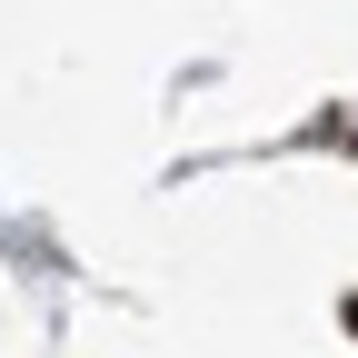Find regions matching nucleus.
I'll use <instances>...</instances> for the list:
<instances>
[{
  "label": "nucleus",
  "mask_w": 358,
  "mask_h": 358,
  "mask_svg": "<svg viewBox=\"0 0 358 358\" xmlns=\"http://www.w3.org/2000/svg\"><path fill=\"white\" fill-rule=\"evenodd\" d=\"M348 319H358V299H348Z\"/></svg>",
  "instance_id": "obj_1"
}]
</instances>
